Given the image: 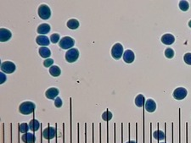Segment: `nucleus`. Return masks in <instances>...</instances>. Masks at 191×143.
Returning <instances> with one entry per match:
<instances>
[{
  "label": "nucleus",
  "mask_w": 191,
  "mask_h": 143,
  "mask_svg": "<svg viewBox=\"0 0 191 143\" xmlns=\"http://www.w3.org/2000/svg\"><path fill=\"white\" fill-rule=\"evenodd\" d=\"M36 108V105L34 104L31 101H27L22 102L20 106H19V112L21 114H24V115H28L32 113Z\"/></svg>",
  "instance_id": "1"
},
{
  "label": "nucleus",
  "mask_w": 191,
  "mask_h": 143,
  "mask_svg": "<svg viewBox=\"0 0 191 143\" xmlns=\"http://www.w3.org/2000/svg\"><path fill=\"white\" fill-rule=\"evenodd\" d=\"M37 14L42 20H49L51 17V10L47 4H41L37 9Z\"/></svg>",
  "instance_id": "2"
},
{
  "label": "nucleus",
  "mask_w": 191,
  "mask_h": 143,
  "mask_svg": "<svg viewBox=\"0 0 191 143\" xmlns=\"http://www.w3.org/2000/svg\"><path fill=\"white\" fill-rule=\"evenodd\" d=\"M123 46L121 43H115L111 48V56L115 60H118L123 56Z\"/></svg>",
  "instance_id": "3"
},
{
  "label": "nucleus",
  "mask_w": 191,
  "mask_h": 143,
  "mask_svg": "<svg viewBox=\"0 0 191 143\" xmlns=\"http://www.w3.org/2000/svg\"><path fill=\"white\" fill-rule=\"evenodd\" d=\"M66 60L68 63H74L78 60L79 51L77 48H71L67 51L65 55Z\"/></svg>",
  "instance_id": "4"
},
{
  "label": "nucleus",
  "mask_w": 191,
  "mask_h": 143,
  "mask_svg": "<svg viewBox=\"0 0 191 143\" xmlns=\"http://www.w3.org/2000/svg\"><path fill=\"white\" fill-rule=\"evenodd\" d=\"M75 44V40L70 36H65L59 42V46L62 49H71Z\"/></svg>",
  "instance_id": "5"
},
{
  "label": "nucleus",
  "mask_w": 191,
  "mask_h": 143,
  "mask_svg": "<svg viewBox=\"0 0 191 143\" xmlns=\"http://www.w3.org/2000/svg\"><path fill=\"white\" fill-rule=\"evenodd\" d=\"M15 69H16V66L11 61H4L1 64V70L3 73L12 74L13 72L15 71Z\"/></svg>",
  "instance_id": "6"
},
{
  "label": "nucleus",
  "mask_w": 191,
  "mask_h": 143,
  "mask_svg": "<svg viewBox=\"0 0 191 143\" xmlns=\"http://www.w3.org/2000/svg\"><path fill=\"white\" fill-rule=\"evenodd\" d=\"M188 95V92L187 90L185 89L184 87H178L174 90V92L173 93V96L176 100H183Z\"/></svg>",
  "instance_id": "7"
},
{
  "label": "nucleus",
  "mask_w": 191,
  "mask_h": 143,
  "mask_svg": "<svg viewBox=\"0 0 191 143\" xmlns=\"http://www.w3.org/2000/svg\"><path fill=\"white\" fill-rule=\"evenodd\" d=\"M42 136L44 137V139H46V140H51V139L56 136V130L54 127L49 126V127H47V128L43 130Z\"/></svg>",
  "instance_id": "8"
},
{
  "label": "nucleus",
  "mask_w": 191,
  "mask_h": 143,
  "mask_svg": "<svg viewBox=\"0 0 191 143\" xmlns=\"http://www.w3.org/2000/svg\"><path fill=\"white\" fill-rule=\"evenodd\" d=\"M12 36V33L9 30L6 29V28H1L0 30V40L1 42H4L9 41V39L11 38Z\"/></svg>",
  "instance_id": "9"
},
{
  "label": "nucleus",
  "mask_w": 191,
  "mask_h": 143,
  "mask_svg": "<svg viewBox=\"0 0 191 143\" xmlns=\"http://www.w3.org/2000/svg\"><path fill=\"white\" fill-rule=\"evenodd\" d=\"M59 89L56 88V87H51V88H49L45 92V97L48 99H55L59 95Z\"/></svg>",
  "instance_id": "10"
},
{
  "label": "nucleus",
  "mask_w": 191,
  "mask_h": 143,
  "mask_svg": "<svg viewBox=\"0 0 191 143\" xmlns=\"http://www.w3.org/2000/svg\"><path fill=\"white\" fill-rule=\"evenodd\" d=\"M134 59H135V54L133 51L129 50V49L125 51L124 54H123L124 62H126L127 64H132L134 61Z\"/></svg>",
  "instance_id": "11"
},
{
  "label": "nucleus",
  "mask_w": 191,
  "mask_h": 143,
  "mask_svg": "<svg viewBox=\"0 0 191 143\" xmlns=\"http://www.w3.org/2000/svg\"><path fill=\"white\" fill-rule=\"evenodd\" d=\"M161 41L163 44L172 45L175 42V37H174L173 34L167 33V34H164L163 36H161Z\"/></svg>",
  "instance_id": "12"
},
{
  "label": "nucleus",
  "mask_w": 191,
  "mask_h": 143,
  "mask_svg": "<svg viewBox=\"0 0 191 143\" xmlns=\"http://www.w3.org/2000/svg\"><path fill=\"white\" fill-rule=\"evenodd\" d=\"M36 42L38 45H40L41 47H45V46H49L50 44V39H49V37L46 36H43V35H40V36H37L36 38Z\"/></svg>",
  "instance_id": "13"
},
{
  "label": "nucleus",
  "mask_w": 191,
  "mask_h": 143,
  "mask_svg": "<svg viewBox=\"0 0 191 143\" xmlns=\"http://www.w3.org/2000/svg\"><path fill=\"white\" fill-rule=\"evenodd\" d=\"M145 109L149 113H154L156 109V103L153 99H148L145 102Z\"/></svg>",
  "instance_id": "14"
},
{
  "label": "nucleus",
  "mask_w": 191,
  "mask_h": 143,
  "mask_svg": "<svg viewBox=\"0 0 191 143\" xmlns=\"http://www.w3.org/2000/svg\"><path fill=\"white\" fill-rule=\"evenodd\" d=\"M50 30H51L50 26L49 24L43 23V24H41L38 26L37 29V31L40 35H44V34H48L50 31Z\"/></svg>",
  "instance_id": "15"
},
{
  "label": "nucleus",
  "mask_w": 191,
  "mask_h": 143,
  "mask_svg": "<svg viewBox=\"0 0 191 143\" xmlns=\"http://www.w3.org/2000/svg\"><path fill=\"white\" fill-rule=\"evenodd\" d=\"M21 140L24 143H34L36 141V137L32 133H25L21 136Z\"/></svg>",
  "instance_id": "16"
},
{
  "label": "nucleus",
  "mask_w": 191,
  "mask_h": 143,
  "mask_svg": "<svg viewBox=\"0 0 191 143\" xmlns=\"http://www.w3.org/2000/svg\"><path fill=\"white\" fill-rule=\"evenodd\" d=\"M38 53H39L40 56L44 59H49L51 55V51L47 47H41L38 50Z\"/></svg>",
  "instance_id": "17"
},
{
  "label": "nucleus",
  "mask_w": 191,
  "mask_h": 143,
  "mask_svg": "<svg viewBox=\"0 0 191 143\" xmlns=\"http://www.w3.org/2000/svg\"><path fill=\"white\" fill-rule=\"evenodd\" d=\"M79 21L76 19H71L67 21L66 26L71 30H76L79 27Z\"/></svg>",
  "instance_id": "18"
},
{
  "label": "nucleus",
  "mask_w": 191,
  "mask_h": 143,
  "mask_svg": "<svg viewBox=\"0 0 191 143\" xmlns=\"http://www.w3.org/2000/svg\"><path fill=\"white\" fill-rule=\"evenodd\" d=\"M49 73H50V75H51L52 76H54V77H58V76L61 75V70L59 66L53 65L49 68Z\"/></svg>",
  "instance_id": "19"
},
{
  "label": "nucleus",
  "mask_w": 191,
  "mask_h": 143,
  "mask_svg": "<svg viewBox=\"0 0 191 143\" xmlns=\"http://www.w3.org/2000/svg\"><path fill=\"white\" fill-rule=\"evenodd\" d=\"M145 104V98H144V96L142 94L138 95L135 98V105L137 107H142Z\"/></svg>",
  "instance_id": "20"
},
{
  "label": "nucleus",
  "mask_w": 191,
  "mask_h": 143,
  "mask_svg": "<svg viewBox=\"0 0 191 143\" xmlns=\"http://www.w3.org/2000/svg\"><path fill=\"white\" fill-rule=\"evenodd\" d=\"M29 127H30V130L32 131H37L40 127V123L38 122V120L33 119L31 120L29 122Z\"/></svg>",
  "instance_id": "21"
},
{
  "label": "nucleus",
  "mask_w": 191,
  "mask_h": 143,
  "mask_svg": "<svg viewBox=\"0 0 191 143\" xmlns=\"http://www.w3.org/2000/svg\"><path fill=\"white\" fill-rule=\"evenodd\" d=\"M153 136H154V138L156 139L157 141L164 140V139L166 138V136H165V134H164V132H162V131H160V130L155 131V132L153 133Z\"/></svg>",
  "instance_id": "22"
},
{
  "label": "nucleus",
  "mask_w": 191,
  "mask_h": 143,
  "mask_svg": "<svg viewBox=\"0 0 191 143\" xmlns=\"http://www.w3.org/2000/svg\"><path fill=\"white\" fill-rule=\"evenodd\" d=\"M101 117H102V119H103V120H105L106 122H109L110 120L112 119L113 114L111 112H110L109 110H107L102 113V116Z\"/></svg>",
  "instance_id": "23"
},
{
  "label": "nucleus",
  "mask_w": 191,
  "mask_h": 143,
  "mask_svg": "<svg viewBox=\"0 0 191 143\" xmlns=\"http://www.w3.org/2000/svg\"><path fill=\"white\" fill-rule=\"evenodd\" d=\"M179 8L182 11H188L189 9V3L187 2V1H180L179 4Z\"/></svg>",
  "instance_id": "24"
},
{
  "label": "nucleus",
  "mask_w": 191,
  "mask_h": 143,
  "mask_svg": "<svg viewBox=\"0 0 191 143\" xmlns=\"http://www.w3.org/2000/svg\"><path fill=\"white\" fill-rule=\"evenodd\" d=\"M164 54H165L166 58L171 60V59H173V57H174V51H173V48H166V50H165V52H164Z\"/></svg>",
  "instance_id": "25"
},
{
  "label": "nucleus",
  "mask_w": 191,
  "mask_h": 143,
  "mask_svg": "<svg viewBox=\"0 0 191 143\" xmlns=\"http://www.w3.org/2000/svg\"><path fill=\"white\" fill-rule=\"evenodd\" d=\"M29 129H30V127H29V125L28 124H27V123H22V124H21V125H19V130H20V131H21V133H27L28 131H29Z\"/></svg>",
  "instance_id": "26"
},
{
  "label": "nucleus",
  "mask_w": 191,
  "mask_h": 143,
  "mask_svg": "<svg viewBox=\"0 0 191 143\" xmlns=\"http://www.w3.org/2000/svg\"><path fill=\"white\" fill-rule=\"evenodd\" d=\"M60 41H61V40H60V35H59L58 33H54V34H52L51 36H50V42H51L52 43L55 44V43H57V42H59Z\"/></svg>",
  "instance_id": "27"
},
{
  "label": "nucleus",
  "mask_w": 191,
  "mask_h": 143,
  "mask_svg": "<svg viewBox=\"0 0 191 143\" xmlns=\"http://www.w3.org/2000/svg\"><path fill=\"white\" fill-rule=\"evenodd\" d=\"M184 60L185 64H187L189 65H191V53L185 54L184 56Z\"/></svg>",
  "instance_id": "28"
},
{
  "label": "nucleus",
  "mask_w": 191,
  "mask_h": 143,
  "mask_svg": "<svg viewBox=\"0 0 191 143\" xmlns=\"http://www.w3.org/2000/svg\"><path fill=\"white\" fill-rule=\"evenodd\" d=\"M54 64V60H52V59H46L44 61H43V66L44 67H46V68H50L51 66H53L52 64Z\"/></svg>",
  "instance_id": "29"
},
{
  "label": "nucleus",
  "mask_w": 191,
  "mask_h": 143,
  "mask_svg": "<svg viewBox=\"0 0 191 143\" xmlns=\"http://www.w3.org/2000/svg\"><path fill=\"white\" fill-rule=\"evenodd\" d=\"M62 105H63V101H62V99H61V98L57 97V98L55 99V106L56 107H62Z\"/></svg>",
  "instance_id": "30"
},
{
  "label": "nucleus",
  "mask_w": 191,
  "mask_h": 143,
  "mask_svg": "<svg viewBox=\"0 0 191 143\" xmlns=\"http://www.w3.org/2000/svg\"><path fill=\"white\" fill-rule=\"evenodd\" d=\"M6 75H4V73L3 72H1L0 73V84L2 85V84H3L4 82H5V81H6Z\"/></svg>",
  "instance_id": "31"
},
{
  "label": "nucleus",
  "mask_w": 191,
  "mask_h": 143,
  "mask_svg": "<svg viewBox=\"0 0 191 143\" xmlns=\"http://www.w3.org/2000/svg\"><path fill=\"white\" fill-rule=\"evenodd\" d=\"M188 25H189V26L191 28V20L189 21V23H188Z\"/></svg>",
  "instance_id": "32"
},
{
  "label": "nucleus",
  "mask_w": 191,
  "mask_h": 143,
  "mask_svg": "<svg viewBox=\"0 0 191 143\" xmlns=\"http://www.w3.org/2000/svg\"><path fill=\"white\" fill-rule=\"evenodd\" d=\"M127 143H136V142H135V141H128V142H127Z\"/></svg>",
  "instance_id": "33"
},
{
  "label": "nucleus",
  "mask_w": 191,
  "mask_h": 143,
  "mask_svg": "<svg viewBox=\"0 0 191 143\" xmlns=\"http://www.w3.org/2000/svg\"><path fill=\"white\" fill-rule=\"evenodd\" d=\"M161 143H166V142H161Z\"/></svg>",
  "instance_id": "34"
}]
</instances>
